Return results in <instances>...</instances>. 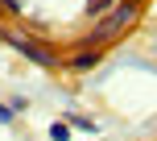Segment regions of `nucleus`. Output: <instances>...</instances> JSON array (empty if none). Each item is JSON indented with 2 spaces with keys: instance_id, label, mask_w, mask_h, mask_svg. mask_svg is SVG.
<instances>
[{
  "instance_id": "f257e3e1",
  "label": "nucleus",
  "mask_w": 157,
  "mask_h": 141,
  "mask_svg": "<svg viewBox=\"0 0 157 141\" xmlns=\"http://www.w3.org/2000/svg\"><path fill=\"white\" fill-rule=\"evenodd\" d=\"M136 21V0H124V4H112V13L103 17L99 25L91 29V38H87V46H95V50H103L112 38H120V33L128 29V25Z\"/></svg>"
},
{
  "instance_id": "f03ea898",
  "label": "nucleus",
  "mask_w": 157,
  "mask_h": 141,
  "mask_svg": "<svg viewBox=\"0 0 157 141\" xmlns=\"http://www.w3.org/2000/svg\"><path fill=\"white\" fill-rule=\"evenodd\" d=\"M8 46H13L21 58H29L33 66H41V70H54L58 62H62V58H58V50L46 46L41 38H21V33H13V42H8Z\"/></svg>"
},
{
  "instance_id": "7ed1b4c3",
  "label": "nucleus",
  "mask_w": 157,
  "mask_h": 141,
  "mask_svg": "<svg viewBox=\"0 0 157 141\" xmlns=\"http://www.w3.org/2000/svg\"><path fill=\"white\" fill-rule=\"evenodd\" d=\"M99 58H103V50H75L66 62H71V70H91V66H99Z\"/></svg>"
},
{
  "instance_id": "20e7f679",
  "label": "nucleus",
  "mask_w": 157,
  "mask_h": 141,
  "mask_svg": "<svg viewBox=\"0 0 157 141\" xmlns=\"http://www.w3.org/2000/svg\"><path fill=\"white\" fill-rule=\"evenodd\" d=\"M66 125H71V129H83V133H99V125H95V120H87V116H78V112L66 116Z\"/></svg>"
},
{
  "instance_id": "39448f33",
  "label": "nucleus",
  "mask_w": 157,
  "mask_h": 141,
  "mask_svg": "<svg viewBox=\"0 0 157 141\" xmlns=\"http://www.w3.org/2000/svg\"><path fill=\"white\" fill-rule=\"evenodd\" d=\"M50 141H71V125H66V120L50 125Z\"/></svg>"
},
{
  "instance_id": "423d86ee",
  "label": "nucleus",
  "mask_w": 157,
  "mask_h": 141,
  "mask_svg": "<svg viewBox=\"0 0 157 141\" xmlns=\"http://www.w3.org/2000/svg\"><path fill=\"white\" fill-rule=\"evenodd\" d=\"M0 8H4L0 17H21V0H0Z\"/></svg>"
},
{
  "instance_id": "0eeeda50",
  "label": "nucleus",
  "mask_w": 157,
  "mask_h": 141,
  "mask_svg": "<svg viewBox=\"0 0 157 141\" xmlns=\"http://www.w3.org/2000/svg\"><path fill=\"white\" fill-rule=\"evenodd\" d=\"M25 108H29L25 95H13V100H8V112H13V116H17V112H25Z\"/></svg>"
},
{
  "instance_id": "6e6552de",
  "label": "nucleus",
  "mask_w": 157,
  "mask_h": 141,
  "mask_svg": "<svg viewBox=\"0 0 157 141\" xmlns=\"http://www.w3.org/2000/svg\"><path fill=\"white\" fill-rule=\"evenodd\" d=\"M103 8H112V0H91V4H87V13H91V17H99Z\"/></svg>"
}]
</instances>
